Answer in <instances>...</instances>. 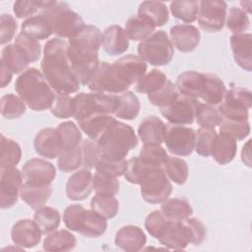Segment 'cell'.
<instances>
[{"instance_id": "2e32d148", "label": "cell", "mask_w": 252, "mask_h": 252, "mask_svg": "<svg viewBox=\"0 0 252 252\" xmlns=\"http://www.w3.org/2000/svg\"><path fill=\"white\" fill-rule=\"evenodd\" d=\"M24 181L32 185H49L56 177L55 166L42 158H32L22 167Z\"/></svg>"}, {"instance_id": "9f6ffc18", "label": "cell", "mask_w": 252, "mask_h": 252, "mask_svg": "<svg viewBox=\"0 0 252 252\" xmlns=\"http://www.w3.org/2000/svg\"><path fill=\"white\" fill-rule=\"evenodd\" d=\"M15 44L27 56L30 63L35 62L41 55V46L38 40L33 39L27 34L20 32L15 38Z\"/></svg>"}, {"instance_id": "f546056e", "label": "cell", "mask_w": 252, "mask_h": 252, "mask_svg": "<svg viewBox=\"0 0 252 252\" xmlns=\"http://www.w3.org/2000/svg\"><path fill=\"white\" fill-rule=\"evenodd\" d=\"M138 15L148 20L156 28L164 26L169 19L166 5L159 1H144L139 5Z\"/></svg>"}, {"instance_id": "60d3db41", "label": "cell", "mask_w": 252, "mask_h": 252, "mask_svg": "<svg viewBox=\"0 0 252 252\" xmlns=\"http://www.w3.org/2000/svg\"><path fill=\"white\" fill-rule=\"evenodd\" d=\"M167 80L166 75L158 69H153L145 73L141 79L134 85V89L139 94H151L158 90Z\"/></svg>"}, {"instance_id": "5b68a950", "label": "cell", "mask_w": 252, "mask_h": 252, "mask_svg": "<svg viewBox=\"0 0 252 252\" xmlns=\"http://www.w3.org/2000/svg\"><path fill=\"white\" fill-rule=\"evenodd\" d=\"M95 144L102 158L120 160L137 147L138 138L130 125L116 119L100 134Z\"/></svg>"}, {"instance_id": "d590c367", "label": "cell", "mask_w": 252, "mask_h": 252, "mask_svg": "<svg viewBox=\"0 0 252 252\" xmlns=\"http://www.w3.org/2000/svg\"><path fill=\"white\" fill-rule=\"evenodd\" d=\"M226 88L224 83L215 74H206V86L201 99L204 103L211 105H219L224 97Z\"/></svg>"}, {"instance_id": "816d5d0a", "label": "cell", "mask_w": 252, "mask_h": 252, "mask_svg": "<svg viewBox=\"0 0 252 252\" xmlns=\"http://www.w3.org/2000/svg\"><path fill=\"white\" fill-rule=\"evenodd\" d=\"M219 127L220 132L231 136L236 141L244 140L250 134V123L248 120H232L222 118Z\"/></svg>"}, {"instance_id": "e575fe53", "label": "cell", "mask_w": 252, "mask_h": 252, "mask_svg": "<svg viewBox=\"0 0 252 252\" xmlns=\"http://www.w3.org/2000/svg\"><path fill=\"white\" fill-rule=\"evenodd\" d=\"M160 204V211L172 220H181L193 214L191 204L184 198H167Z\"/></svg>"}, {"instance_id": "d6986e66", "label": "cell", "mask_w": 252, "mask_h": 252, "mask_svg": "<svg viewBox=\"0 0 252 252\" xmlns=\"http://www.w3.org/2000/svg\"><path fill=\"white\" fill-rule=\"evenodd\" d=\"M168 36L173 46L184 53L195 50L201 39L199 30L195 26L188 24H178L171 27Z\"/></svg>"}, {"instance_id": "1f68e13d", "label": "cell", "mask_w": 252, "mask_h": 252, "mask_svg": "<svg viewBox=\"0 0 252 252\" xmlns=\"http://www.w3.org/2000/svg\"><path fill=\"white\" fill-rule=\"evenodd\" d=\"M77 244V239L73 233L66 229L54 230L43 240L42 247L45 251L60 252V251H70L75 248Z\"/></svg>"}, {"instance_id": "52a82bcc", "label": "cell", "mask_w": 252, "mask_h": 252, "mask_svg": "<svg viewBox=\"0 0 252 252\" xmlns=\"http://www.w3.org/2000/svg\"><path fill=\"white\" fill-rule=\"evenodd\" d=\"M74 97V118L76 121L96 114H114L119 106L118 94L104 93H79Z\"/></svg>"}, {"instance_id": "d4e9b609", "label": "cell", "mask_w": 252, "mask_h": 252, "mask_svg": "<svg viewBox=\"0 0 252 252\" xmlns=\"http://www.w3.org/2000/svg\"><path fill=\"white\" fill-rule=\"evenodd\" d=\"M206 86V74L198 71H185L181 73L175 82L179 94L201 98Z\"/></svg>"}, {"instance_id": "ee69618b", "label": "cell", "mask_w": 252, "mask_h": 252, "mask_svg": "<svg viewBox=\"0 0 252 252\" xmlns=\"http://www.w3.org/2000/svg\"><path fill=\"white\" fill-rule=\"evenodd\" d=\"M91 209L107 219L114 218L119 211V202L114 196L95 194L91 200Z\"/></svg>"}, {"instance_id": "74e56055", "label": "cell", "mask_w": 252, "mask_h": 252, "mask_svg": "<svg viewBox=\"0 0 252 252\" xmlns=\"http://www.w3.org/2000/svg\"><path fill=\"white\" fill-rule=\"evenodd\" d=\"M33 220L37 223L43 234H49L56 230L60 224V212L55 208L43 206L35 210Z\"/></svg>"}, {"instance_id": "bcb514c9", "label": "cell", "mask_w": 252, "mask_h": 252, "mask_svg": "<svg viewBox=\"0 0 252 252\" xmlns=\"http://www.w3.org/2000/svg\"><path fill=\"white\" fill-rule=\"evenodd\" d=\"M119 181L113 177L98 171L93 175V189L98 195L115 196L119 191Z\"/></svg>"}, {"instance_id": "e7e4bbea", "label": "cell", "mask_w": 252, "mask_h": 252, "mask_svg": "<svg viewBox=\"0 0 252 252\" xmlns=\"http://www.w3.org/2000/svg\"><path fill=\"white\" fill-rule=\"evenodd\" d=\"M167 220L169 219L166 218L160 210H155L147 216L145 220V228L150 233V235L157 239L158 233L160 232Z\"/></svg>"}, {"instance_id": "4fadbf2b", "label": "cell", "mask_w": 252, "mask_h": 252, "mask_svg": "<svg viewBox=\"0 0 252 252\" xmlns=\"http://www.w3.org/2000/svg\"><path fill=\"white\" fill-rule=\"evenodd\" d=\"M200 102L198 98L178 94L169 104L159 107V111L169 123L190 125L195 120V113Z\"/></svg>"}, {"instance_id": "836d02e7", "label": "cell", "mask_w": 252, "mask_h": 252, "mask_svg": "<svg viewBox=\"0 0 252 252\" xmlns=\"http://www.w3.org/2000/svg\"><path fill=\"white\" fill-rule=\"evenodd\" d=\"M124 31L129 40L142 41L156 31V27L145 18L135 15L126 21Z\"/></svg>"}, {"instance_id": "db71d44e", "label": "cell", "mask_w": 252, "mask_h": 252, "mask_svg": "<svg viewBox=\"0 0 252 252\" xmlns=\"http://www.w3.org/2000/svg\"><path fill=\"white\" fill-rule=\"evenodd\" d=\"M178 94L179 93L175 87V84L169 80H166V82L158 90L151 94H148V99L153 105L162 107L169 104L178 95Z\"/></svg>"}, {"instance_id": "681fc988", "label": "cell", "mask_w": 252, "mask_h": 252, "mask_svg": "<svg viewBox=\"0 0 252 252\" xmlns=\"http://www.w3.org/2000/svg\"><path fill=\"white\" fill-rule=\"evenodd\" d=\"M225 26L233 34L244 33L250 28V20L242 9L231 7L226 14Z\"/></svg>"}, {"instance_id": "c3c4849f", "label": "cell", "mask_w": 252, "mask_h": 252, "mask_svg": "<svg viewBox=\"0 0 252 252\" xmlns=\"http://www.w3.org/2000/svg\"><path fill=\"white\" fill-rule=\"evenodd\" d=\"M217 135L215 128L200 127L196 132L194 151L199 156L210 157Z\"/></svg>"}, {"instance_id": "30bf717a", "label": "cell", "mask_w": 252, "mask_h": 252, "mask_svg": "<svg viewBox=\"0 0 252 252\" xmlns=\"http://www.w3.org/2000/svg\"><path fill=\"white\" fill-rule=\"evenodd\" d=\"M139 185L142 198L150 204L163 202L172 192V185L162 166L149 165Z\"/></svg>"}, {"instance_id": "7a4b0ae2", "label": "cell", "mask_w": 252, "mask_h": 252, "mask_svg": "<svg viewBox=\"0 0 252 252\" xmlns=\"http://www.w3.org/2000/svg\"><path fill=\"white\" fill-rule=\"evenodd\" d=\"M67 47L68 42L59 37L47 40L43 46L41 73L56 94L70 95L77 93L81 86L71 68Z\"/></svg>"}, {"instance_id": "8d00e7d4", "label": "cell", "mask_w": 252, "mask_h": 252, "mask_svg": "<svg viewBox=\"0 0 252 252\" xmlns=\"http://www.w3.org/2000/svg\"><path fill=\"white\" fill-rule=\"evenodd\" d=\"M119 106L114 113V116L123 120H133L135 119L141 108V103L138 96L130 91H126L120 94Z\"/></svg>"}, {"instance_id": "94428289", "label": "cell", "mask_w": 252, "mask_h": 252, "mask_svg": "<svg viewBox=\"0 0 252 252\" xmlns=\"http://www.w3.org/2000/svg\"><path fill=\"white\" fill-rule=\"evenodd\" d=\"M81 149H82V157H83L82 166L90 170L95 167L97 161L101 157L95 142H94L91 139H86L82 141Z\"/></svg>"}, {"instance_id": "3957f363", "label": "cell", "mask_w": 252, "mask_h": 252, "mask_svg": "<svg viewBox=\"0 0 252 252\" xmlns=\"http://www.w3.org/2000/svg\"><path fill=\"white\" fill-rule=\"evenodd\" d=\"M101 35L97 27L85 25L68 40L67 56L75 76L83 86H88L99 65Z\"/></svg>"}, {"instance_id": "03108f58", "label": "cell", "mask_w": 252, "mask_h": 252, "mask_svg": "<svg viewBox=\"0 0 252 252\" xmlns=\"http://www.w3.org/2000/svg\"><path fill=\"white\" fill-rule=\"evenodd\" d=\"M13 75V72L3 63H1V88H5L7 85L10 84Z\"/></svg>"}, {"instance_id": "f1b7e54d", "label": "cell", "mask_w": 252, "mask_h": 252, "mask_svg": "<svg viewBox=\"0 0 252 252\" xmlns=\"http://www.w3.org/2000/svg\"><path fill=\"white\" fill-rule=\"evenodd\" d=\"M21 32L36 39H47L53 33L50 22L41 13L25 20L21 25Z\"/></svg>"}, {"instance_id": "f5cc1de1", "label": "cell", "mask_w": 252, "mask_h": 252, "mask_svg": "<svg viewBox=\"0 0 252 252\" xmlns=\"http://www.w3.org/2000/svg\"><path fill=\"white\" fill-rule=\"evenodd\" d=\"M51 1H35V0H19L13 5V12L18 19H29L35 16L37 12H41ZM37 15V14H36Z\"/></svg>"}, {"instance_id": "be15d7a7", "label": "cell", "mask_w": 252, "mask_h": 252, "mask_svg": "<svg viewBox=\"0 0 252 252\" xmlns=\"http://www.w3.org/2000/svg\"><path fill=\"white\" fill-rule=\"evenodd\" d=\"M18 29L16 19L9 14H3L0 16V43L4 45L10 42Z\"/></svg>"}, {"instance_id": "ffe728a7", "label": "cell", "mask_w": 252, "mask_h": 252, "mask_svg": "<svg viewBox=\"0 0 252 252\" xmlns=\"http://www.w3.org/2000/svg\"><path fill=\"white\" fill-rule=\"evenodd\" d=\"M33 147L37 155L49 159L58 158L63 151L57 129L50 127L37 132L33 140Z\"/></svg>"}, {"instance_id": "8992f818", "label": "cell", "mask_w": 252, "mask_h": 252, "mask_svg": "<svg viewBox=\"0 0 252 252\" xmlns=\"http://www.w3.org/2000/svg\"><path fill=\"white\" fill-rule=\"evenodd\" d=\"M63 221L68 229L90 238L101 236L107 228V220L104 217L79 204L70 205L64 210Z\"/></svg>"}, {"instance_id": "7402d4cb", "label": "cell", "mask_w": 252, "mask_h": 252, "mask_svg": "<svg viewBox=\"0 0 252 252\" xmlns=\"http://www.w3.org/2000/svg\"><path fill=\"white\" fill-rule=\"evenodd\" d=\"M147 242L145 232L141 227L127 224L120 227L115 234L114 243L120 249L127 252H137L143 249Z\"/></svg>"}, {"instance_id": "cb8c5ba5", "label": "cell", "mask_w": 252, "mask_h": 252, "mask_svg": "<svg viewBox=\"0 0 252 252\" xmlns=\"http://www.w3.org/2000/svg\"><path fill=\"white\" fill-rule=\"evenodd\" d=\"M230 47L235 63L244 71L252 69V35L249 32L232 34Z\"/></svg>"}, {"instance_id": "680465c9", "label": "cell", "mask_w": 252, "mask_h": 252, "mask_svg": "<svg viewBox=\"0 0 252 252\" xmlns=\"http://www.w3.org/2000/svg\"><path fill=\"white\" fill-rule=\"evenodd\" d=\"M126 167H127V160L125 158L120 160H112V159H108L100 157L94 168H95V171H98L113 177H119L124 175Z\"/></svg>"}, {"instance_id": "b9f144b4", "label": "cell", "mask_w": 252, "mask_h": 252, "mask_svg": "<svg viewBox=\"0 0 252 252\" xmlns=\"http://www.w3.org/2000/svg\"><path fill=\"white\" fill-rule=\"evenodd\" d=\"M162 168L171 181L177 185H182L188 178V165L187 162L177 157H169L162 165Z\"/></svg>"}, {"instance_id": "9a60e30c", "label": "cell", "mask_w": 252, "mask_h": 252, "mask_svg": "<svg viewBox=\"0 0 252 252\" xmlns=\"http://www.w3.org/2000/svg\"><path fill=\"white\" fill-rule=\"evenodd\" d=\"M23 183V173L17 167L0 169V207L2 210L12 208L17 203Z\"/></svg>"}, {"instance_id": "603a6c76", "label": "cell", "mask_w": 252, "mask_h": 252, "mask_svg": "<svg viewBox=\"0 0 252 252\" xmlns=\"http://www.w3.org/2000/svg\"><path fill=\"white\" fill-rule=\"evenodd\" d=\"M101 46L110 56H118L126 52L129 47V38L124 29L118 25L107 27L101 35Z\"/></svg>"}, {"instance_id": "7c38bea8", "label": "cell", "mask_w": 252, "mask_h": 252, "mask_svg": "<svg viewBox=\"0 0 252 252\" xmlns=\"http://www.w3.org/2000/svg\"><path fill=\"white\" fill-rule=\"evenodd\" d=\"M195 136V130L189 126L168 123L165 125L163 143L172 155L188 157L194 151Z\"/></svg>"}, {"instance_id": "8fae6325", "label": "cell", "mask_w": 252, "mask_h": 252, "mask_svg": "<svg viewBox=\"0 0 252 252\" xmlns=\"http://www.w3.org/2000/svg\"><path fill=\"white\" fill-rule=\"evenodd\" d=\"M252 105L251 92L245 88H231L224 94L221 102L217 105L222 118L232 120H248Z\"/></svg>"}, {"instance_id": "6da1fadb", "label": "cell", "mask_w": 252, "mask_h": 252, "mask_svg": "<svg viewBox=\"0 0 252 252\" xmlns=\"http://www.w3.org/2000/svg\"><path fill=\"white\" fill-rule=\"evenodd\" d=\"M146 71L147 63L134 54H127L113 63L102 61L88 88L92 92L120 94L135 85Z\"/></svg>"}, {"instance_id": "11a10c76", "label": "cell", "mask_w": 252, "mask_h": 252, "mask_svg": "<svg viewBox=\"0 0 252 252\" xmlns=\"http://www.w3.org/2000/svg\"><path fill=\"white\" fill-rule=\"evenodd\" d=\"M139 158L147 164L162 166L168 158V155L160 145H144L140 150Z\"/></svg>"}, {"instance_id": "5bb4252c", "label": "cell", "mask_w": 252, "mask_h": 252, "mask_svg": "<svg viewBox=\"0 0 252 252\" xmlns=\"http://www.w3.org/2000/svg\"><path fill=\"white\" fill-rule=\"evenodd\" d=\"M227 14L226 2L222 0L199 1L198 25L206 32H217L223 29Z\"/></svg>"}, {"instance_id": "ab89813d", "label": "cell", "mask_w": 252, "mask_h": 252, "mask_svg": "<svg viewBox=\"0 0 252 252\" xmlns=\"http://www.w3.org/2000/svg\"><path fill=\"white\" fill-rule=\"evenodd\" d=\"M171 15L186 24H191L197 20L199 12V1L179 0L172 1L169 5Z\"/></svg>"}, {"instance_id": "91938a15", "label": "cell", "mask_w": 252, "mask_h": 252, "mask_svg": "<svg viewBox=\"0 0 252 252\" xmlns=\"http://www.w3.org/2000/svg\"><path fill=\"white\" fill-rule=\"evenodd\" d=\"M151 164L145 163L139 157H133L127 160V167L124 173L125 179L132 184H140L142 176Z\"/></svg>"}, {"instance_id": "003e7915", "label": "cell", "mask_w": 252, "mask_h": 252, "mask_svg": "<svg viewBox=\"0 0 252 252\" xmlns=\"http://www.w3.org/2000/svg\"><path fill=\"white\" fill-rule=\"evenodd\" d=\"M251 140H248L247 143L242 147L241 152V159L248 167H251V151H250Z\"/></svg>"}, {"instance_id": "f35d334b", "label": "cell", "mask_w": 252, "mask_h": 252, "mask_svg": "<svg viewBox=\"0 0 252 252\" xmlns=\"http://www.w3.org/2000/svg\"><path fill=\"white\" fill-rule=\"evenodd\" d=\"M22 158V149L20 145L10 139L1 135V159L0 169L16 167Z\"/></svg>"}, {"instance_id": "4dcf8cb0", "label": "cell", "mask_w": 252, "mask_h": 252, "mask_svg": "<svg viewBox=\"0 0 252 252\" xmlns=\"http://www.w3.org/2000/svg\"><path fill=\"white\" fill-rule=\"evenodd\" d=\"M115 120L116 119L109 114H96L77 121V123L79 128L89 137V139L95 142L100 134Z\"/></svg>"}, {"instance_id": "6f0895ef", "label": "cell", "mask_w": 252, "mask_h": 252, "mask_svg": "<svg viewBox=\"0 0 252 252\" xmlns=\"http://www.w3.org/2000/svg\"><path fill=\"white\" fill-rule=\"evenodd\" d=\"M53 116L64 119L74 116V97L69 94H56L49 108Z\"/></svg>"}, {"instance_id": "4316f807", "label": "cell", "mask_w": 252, "mask_h": 252, "mask_svg": "<svg viewBox=\"0 0 252 252\" xmlns=\"http://www.w3.org/2000/svg\"><path fill=\"white\" fill-rule=\"evenodd\" d=\"M237 141L231 136L220 132L217 135L211 157L220 165L227 164L233 160L237 153Z\"/></svg>"}, {"instance_id": "7dc6e473", "label": "cell", "mask_w": 252, "mask_h": 252, "mask_svg": "<svg viewBox=\"0 0 252 252\" xmlns=\"http://www.w3.org/2000/svg\"><path fill=\"white\" fill-rule=\"evenodd\" d=\"M26 105L20 96L14 94H7L2 96L1 114L9 120L20 118L26 112Z\"/></svg>"}, {"instance_id": "ba28073f", "label": "cell", "mask_w": 252, "mask_h": 252, "mask_svg": "<svg viewBox=\"0 0 252 252\" xmlns=\"http://www.w3.org/2000/svg\"><path fill=\"white\" fill-rule=\"evenodd\" d=\"M40 13L48 19L53 33L59 38H71L86 25L83 18L66 2L51 1Z\"/></svg>"}, {"instance_id": "6125c7cd", "label": "cell", "mask_w": 252, "mask_h": 252, "mask_svg": "<svg viewBox=\"0 0 252 252\" xmlns=\"http://www.w3.org/2000/svg\"><path fill=\"white\" fill-rule=\"evenodd\" d=\"M190 235V244L200 245L206 237V227L197 218H186L182 220Z\"/></svg>"}, {"instance_id": "ac0fdd59", "label": "cell", "mask_w": 252, "mask_h": 252, "mask_svg": "<svg viewBox=\"0 0 252 252\" xmlns=\"http://www.w3.org/2000/svg\"><path fill=\"white\" fill-rule=\"evenodd\" d=\"M42 231L37 223L31 219H23L18 220L11 229V238L15 245L21 248H32L36 246L40 240Z\"/></svg>"}, {"instance_id": "44dd1931", "label": "cell", "mask_w": 252, "mask_h": 252, "mask_svg": "<svg viewBox=\"0 0 252 252\" xmlns=\"http://www.w3.org/2000/svg\"><path fill=\"white\" fill-rule=\"evenodd\" d=\"M93 190V174L90 169L75 171L67 180L66 195L69 200L82 201L90 196Z\"/></svg>"}, {"instance_id": "d6a6232c", "label": "cell", "mask_w": 252, "mask_h": 252, "mask_svg": "<svg viewBox=\"0 0 252 252\" xmlns=\"http://www.w3.org/2000/svg\"><path fill=\"white\" fill-rule=\"evenodd\" d=\"M0 62L7 66L13 74H22L30 64L27 56L15 43L8 44L2 49Z\"/></svg>"}, {"instance_id": "f6af8a7d", "label": "cell", "mask_w": 252, "mask_h": 252, "mask_svg": "<svg viewBox=\"0 0 252 252\" xmlns=\"http://www.w3.org/2000/svg\"><path fill=\"white\" fill-rule=\"evenodd\" d=\"M195 119L201 127L215 128L220 125L222 117L217 106L200 102L195 113Z\"/></svg>"}, {"instance_id": "e0dca14e", "label": "cell", "mask_w": 252, "mask_h": 252, "mask_svg": "<svg viewBox=\"0 0 252 252\" xmlns=\"http://www.w3.org/2000/svg\"><path fill=\"white\" fill-rule=\"evenodd\" d=\"M157 239L161 245L173 250H183L190 244V235L182 220H167Z\"/></svg>"}, {"instance_id": "f907efd6", "label": "cell", "mask_w": 252, "mask_h": 252, "mask_svg": "<svg viewBox=\"0 0 252 252\" xmlns=\"http://www.w3.org/2000/svg\"><path fill=\"white\" fill-rule=\"evenodd\" d=\"M83 164L81 145L78 148L63 150L57 159V167L62 172H72Z\"/></svg>"}, {"instance_id": "7bdbcfd3", "label": "cell", "mask_w": 252, "mask_h": 252, "mask_svg": "<svg viewBox=\"0 0 252 252\" xmlns=\"http://www.w3.org/2000/svg\"><path fill=\"white\" fill-rule=\"evenodd\" d=\"M63 150L78 148L82 143V133L79 126L72 121H64L57 126Z\"/></svg>"}, {"instance_id": "484cf974", "label": "cell", "mask_w": 252, "mask_h": 252, "mask_svg": "<svg viewBox=\"0 0 252 252\" xmlns=\"http://www.w3.org/2000/svg\"><path fill=\"white\" fill-rule=\"evenodd\" d=\"M164 122L157 116H148L138 127V136L144 145H161L165 132Z\"/></svg>"}, {"instance_id": "9c48e42d", "label": "cell", "mask_w": 252, "mask_h": 252, "mask_svg": "<svg viewBox=\"0 0 252 252\" xmlns=\"http://www.w3.org/2000/svg\"><path fill=\"white\" fill-rule=\"evenodd\" d=\"M138 56L152 66L168 65L174 55V46L163 30L155 31L138 44Z\"/></svg>"}, {"instance_id": "277c9868", "label": "cell", "mask_w": 252, "mask_h": 252, "mask_svg": "<svg viewBox=\"0 0 252 252\" xmlns=\"http://www.w3.org/2000/svg\"><path fill=\"white\" fill-rule=\"evenodd\" d=\"M14 88L18 96L34 111L50 108L56 95L42 73L34 67L28 68L20 74Z\"/></svg>"}, {"instance_id": "83f0119b", "label": "cell", "mask_w": 252, "mask_h": 252, "mask_svg": "<svg viewBox=\"0 0 252 252\" xmlns=\"http://www.w3.org/2000/svg\"><path fill=\"white\" fill-rule=\"evenodd\" d=\"M52 194V186L49 185H32L24 182L21 188L20 197L32 209L37 210L43 207Z\"/></svg>"}]
</instances>
